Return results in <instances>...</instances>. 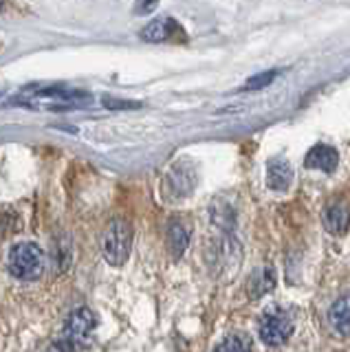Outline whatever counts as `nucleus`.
I'll list each match as a JSON object with an SVG mask.
<instances>
[{"instance_id": "13", "label": "nucleus", "mask_w": 350, "mask_h": 352, "mask_svg": "<svg viewBox=\"0 0 350 352\" xmlns=\"http://www.w3.org/2000/svg\"><path fill=\"white\" fill-rule=\"evenodd\" d=\"M273 286H276V273L271 269H260L251 275V280L247 282V291H249V297L258 300V297L267 295Z\"/></svg>"}, {"instance_id": "8", "label": "nucleus", "mask_w": 350, "mask_h": 352, "mask_svg": "<svg viewBox=\"0 0 350 352\" xmlns=\"http://www.w3.org/2000/svg\"><path fill=\"white\" fill-rule=\"evenodd\" d=\"M337 161H339V154L335 148L326 146V143H317L309 150L304 159V165L309 170H320V172H333L337 168Z\"/></svg>"}, {"instance_id": "12", "label": "nucleus", "mask_w": 350, "mask_h": 352, "mask_svg": "<svg viewBox=\"0 0 350 352\" xmlns=\"http://www.w3.org/2000/svg\"><path fill=\"white\" fill-rule=\"evenodd\" d=\"M331 326L342 337H350V295L339 297L331 308Z\"/></svg>"}, {"instance_id": "4", "label": "nucleus", "mask_w": 350, "mask_h": 352, "mask_svg": "<svg viewBox=\"0 0 350 352\" xmlns=\"http://www.w3.org/2000/svg\"><path fill=\"white\" fill-rule=\"evenodd\" d=\"M258 333L267 346H282V344H287L293 333V319L284 308H276V306L267 308V311L260 315Z\"/></svg>"}, {"instance_id": "7", "label": "nucleus", "mask_w": 350, "mask_h": 352, "mask_svg": "<svg viewBox=\"0 0 350 352\" xmlns=\"http://www.w3.org/2000/svg\"><path fill=\"white\" fill-rule=\"evenodd\" d=\"M192 187H194V172L188 168V165H177V168H172L168 172L166 192H168V196H172V201L190 194Z\"/></svg>"}, {"instance_id": "10", "label": "nucleus", "mask_w": 350, "mask_h": 352, "mask_svg": "<svg viewBox=\"0 0 350 352\" xmlns=\"http://www.w3.org/2000/svg\"><path fill=\"white\" fill-rule=\"evenodd\" d=\"M348 223H350V214L344 203L335 201L324 209V227L331 231V234H335V236L344 234L348 229Z\"/></svg>"}, {"instance_id": "15", "label": "nucleus", "mask_w": 350, "mask_h": 352, "mask_svg": "<svg viewBox=\"0 0 350 352\" xmlns=\"http://www.w3.org/2000/svg\"><path fill=\"white\" fill-rule=\"evenodd\" d=\"M276 77H278V71H265L260 75H254L245 84V91H260V88H267L273 80H276Z\"/></svg>"}, {"instance_id": "6", "label": "nucleus", "mask_w": 350, "mask_h": 352, "mask_svg": "<svg viewBox=\"0 0 350 352\" xmlns=\"http://www.w3.org/2000/svg\"><path fill=\"white\" fill-rule=\"evenodd\" d=\"M139 36H141V40H146V42H168V40L179 38V36L183 38L185 31L181 29V25L174 18L163 16V18L148 22V25L139 31Z\"/></svg>"}, {"instance_id": "16", "label": "nucleus", "mask_w": 350, "mask_h": 352, "mask_svg": "<svg viewBox=\"0 0 350 352\" xmlns=\"http://www.w3.org/2000/svg\"><path fill=\"white\" fill-rule=\"evenodd\" d=\"M159 7V0H135V14L137 16H148Z\"/></svg>"}, {"instance_id": "9", "label": "nucleus", "mask_w": 350, "mask_h": 352, "mask_svg": "<svg viewBox=\"0 0 350 352\" xmlns=\"http://www.w3.org/2000/svg\"><path fill=\"white\" fill-rule=\"evenodd\" d=\"M291 183H293V170L284 159L271 161L267 165V185L273 192H287Z\"/></svg>"}, {"instance_id": "2", "label": "nucleus", "mask_w": 350, "mask_h": 352, "mask_svg": "<svg viewBox=\"0 0 350 352\" xmlns=\"http://www.w3.org/2000/svg\"><path fill=\"white\" fill-rule=\"evenodd\" d=\"M25 106H47L51 110L62 108H80L91 102V95L78 91V88H64V86H45L38 91H27L25 97H20Z\"/></svg>"}, {"instance_id": "19", "label": "nucleus", "mask_w": 350, "mask_h": 352, "mask_svg": "<svg viewBox=\"0 0 350 352\" xmlns=\"http://www.w3.org/2000/svg\"><path fill=\"white\" fill-rule=\"evenodd\" d=\"M5 9V0H0V11H3Z\"/></svg>"}, {"instance_id": "14", "label": "nucleus", "mask_w": 350, "mask_h": 352, "mask_svg": "<svg viewBox=\"0 0 350 352\" xmlns=\"http://www.w3.org/2000/svg\"><path fill=\"white\" fill-rule=\"evenodd\" d=\"M214 352H251V346H249V341L245 337L232 335V337L223 339L221 344L216 346Z\"/></svg>"}, {"instance_id": "11", "label": "nucleus", "mask_w": 350, "mask_h": 352, "mask_svg": "<svg viewBox=\"0 0 350 352\" xmlns=\"http://www.w3.org/2000/svg\"><path fill=\"white\" fill-rule=\"evenodd\" d=\"M190 225H185L183 220H174L168 227V249L172 251L174 258H181L185 249L190 247Z\"/></svg>"}, {"instance_id": "18", "label": "nucleus", "mask_w": 350, "mask_h": 352, "mask_svg": "<svg viewBox=\"0 0 350 352\" xmlns=\"http://www.w3.org/2000/svg\"><path fill=\"white\" fill-rule=\"evenodd\" d=\"M47 352H73V344H69L67 339L64 341H56V344H51Z\"/></svg>"}, {"instance_id": "3", "label": "nucleus", "mask_w": 350, "mask_h": 352, "mask_svg": "<svg viewBox=\"0 0 350 352\" xmlns=\"http://www.w3.org/2000/svg\"><path fill=\"white\" fill-rule=\"evenodd\" d=\"M130 249H133V227H130L128 220L115 218L113 223L108 225L104 240H102L104 258L111 267H122L130 256Z\"/></svg>"}, {"instance_id": "1", "label": "nucleus", "mask_w": 350, "mask_h": 352, "mask_svg": "<svg viewBox=\"0 0 350 352\" xmlns=\"http://www.w3.org/2000/svg\"><path fill=\"white\" fill-rule=\"evenodd\" d=\"M7 267L16 280L34 282V280L42 278V273H45L47 256L40 245H36V242H31V240H25V242H18L16 247H12L9 258H7Z\"/></svg>"}, {"instance_id": "17", "label": "nucleus", "mask_w": 350, "mask_h": 352, "mask_svg": "<svg viewBox=\"0 0 350 352\" xmlns=\"http://www.w3.org/2000/svg\"><path fill=\"white\" fill-rule=\"evenodd\" d=\"M104 106L106 108H139L137 102H117V99H104Z\"/></svg>"}, {"instance_id": "5", "label": "nucleus", "mask_w": 350, "mask_h": 352, "mask_svg": "<svg viewBox=\"0 0 350 352\" xmlns=\"http://www.w3.org/2000/svg\"><path fill=\"white\" fill-rule=\"evenodd\" d=\"M97 326V315L91 311V308H75V311L67 317L64 322V339L69 344H86L91 341V335Z\"/></svg>"}]
</instances>
